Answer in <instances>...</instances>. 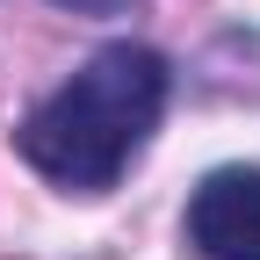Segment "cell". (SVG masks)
Masks as SVG:
<instances>
[{
  "label": "cell",
  "instance_id": "1",
  "mask_svg": "<svg viewBox=\"0 0 260 260\" xmlns=\"http://www.w3.org/2000/svg\"><path fill=\"white\" fill-rule=\"evenodd\" d=\"M159 109H167V58L152 44H109L22 116L15 145L44 181L73 195H102L152 145Z\"/></svg>",
  "mask_w": 260,
  "mask_h": 260
},
{
  "label": "cell",
  "instance_id": "2",
  "mask_svg": "<svg viewBox=\"0 0 260 260\" xmlns=\"http://www.w3.org/2000/svg\"><path fill=\"white\" fill-rule=\"evenodd\" d=\"M195 260H260V167H217L188 195Z\"/></svg>",
  "mask_w": 260,
  "mask_h": 260
},
{
  "label": "cell",
  "instance_id": "3",
  "mask_svg": "<svg viewBox=\"0 0 260 260\" xmlns=\"http://www.w3.org/2000/svg\"><path fill=\"white\" fill-rule=\"evenodd\" d=\"M58 8H73V15H116V8H130V0H58Z\"/></svg>",
  "mask_w": 260,
  "mask_h": 260
}]
</instances>
